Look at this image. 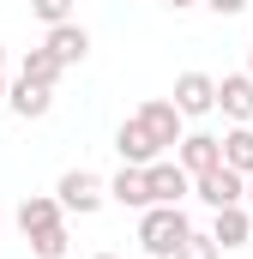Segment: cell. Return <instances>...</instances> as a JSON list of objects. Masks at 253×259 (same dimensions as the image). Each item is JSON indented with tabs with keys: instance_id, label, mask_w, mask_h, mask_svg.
I'll list each match as a JSON object with an SVG mask.
<instances>
[{
	"instance_id": "obj_7",
	"label": "cell",
	"mask_w": 253,
	"mask_h": 259,
	"mask_svg": "<svg viewBox=\"0 0 253 259\" xmlns=\"http://www.w3.org/2000/svg\"><path fill=\"white\" fill-rule=\"evenodd\" d=\"M43 49H49V55L61 61V72H66V66H78L85 55H91V30H85V24H72V18H66V24H49Z\"/></svg>"
},
{
	"instance_id": "obj_11",
	"label": "cell",
	"mask_w": 253,
	"mask_h": 259,
	"mask_svg": "<svg viewBox=\"0 0 253 259\" xmlns=\"http://www.w3.org/2000/svg\"><path fill=\"white\" fill-rule=\"evenodd\" d=\"M61 199L55 193H30V199H18V229H24V241L30 235H43V229H61Z\"/></svg>"
},
{
	"instance_id": "obj_17",
	"label": "cell",
	"mask_w": 253,
	"mask_h": 259,
	"mask_svg": "<svg viewBox=\"0 0 253 259\" xmlns=\"http://www.w3.org/2000/svg\"><path fill=\"white\" fill-rule=\"evenodd\" d=\"M217 253H223V247H217L211 235H199V229H187V235H181V247H175L169 259H217Z\"/></svg>"
},
{
	"instance_id": "obj_2",
	"label": "cell",
	"mask_w": 253,
	"mask_h": 259,
	"mask_svg": "<svg viewBox=\"0 0 253 259\" xmlns=\"http://www.w3.org/2000/svg\"><path fill=\"white\" fill-rule=\"evenodd\" d=\"M55 199H61V211H72V217H97L109 205V181L91 175V169H66L61 181H55Z\"/></svg>"
},
{
	"instance_id": "obj_13",
	"label": "cell",
	"mask_w": 253,
	"mask_h": 259,
	"mask_svg": "<svg viewBox=\"0 0 253 259\" xmlns=\"http://www.w3.org/2000/svg\"><path fill=\"white\" fill-rule=\"evenodd\" d=\"M115 151H121V163H133V169H145V163H157V157H163V151L151 145V133L139 127L133 115H126V121H121V133H115Z\"/></svg>"
},
{
	"instance_id": "obj_15",
	"label": "cell",
	"mask_w": 253,
	"mask_h": 259,
	"mask_svg": "<svg viewBox=\"0 0 253 259\" xmlns=\"http://www.w3.org/2000/svg\"><path fill=\"white\" fill-rule=\"evenodd\" d=\"M18 78H24V84H49V91H55L61 61H55L49 49H24V55H18Z\"/></svg>"
},
{
	"instance_id": "obj_19",
	"label": "cell",
	"mask_w": 253,
	"mask_h": 259,
	"mask_svg": "<svg viewBox=\"0 0 253 259\" xmlns=\"http://www.w3.org/2000/svg\"><path fill=\"white\" fill-rule=\"evenodd\" d=\"M30 12H36L43 24H66V18H72V0H30Z\"/></svg>"
},
{
	"instance_id": "obj_3",
	"label": "cell",
	"mask_w": 253,
	"mask_h": 259,
	"mask_svg": "<svg viewBox=\"0 0 253 259\" xmlns=\"http://www.w3.org/2000/svg\"><path fill=\"white\" fill-rule=\"evenodd\" d=\"M145 193H151V205H181L193 193V175L175 157H157V163H145Z\"/></svg>"
},
{
	"instance_id": "obj_22",
	"label": "cell",
	"mask_w": 253,
	"mask_h": 259,
	"mask_svg": "<svg viewBox=\"0 0 253 259\" xmlns=\"http://www.w3.org/2000/svg\"><path fill=\"white\" fill-rule=\"evenodd\" d=\"M169 6H175V12H181V6H199V0H169Z\"/></svg>"
},
{
	"instance_id": "obj_1",
	"label": "cell",
	"mask_w": 253,
	"mask_h": 259,
	"mask_svg": "<svg viewBox=\"0 0 253 259\" xmlns=\"http://www.w3.org/2000/svg\"><path fill=\"white\" fill-rule=\"evenodd\" d=\"M187 229L193 223H187L181 205H145V211H139V247H145L151 259H169L175 247H181Z\"/></svg>"
},
{
	"instance_id": "obj_18",
	"label": "cell",
	"mask_w": 253,
	"mask_h": 259,
	"mask_svg": "<svg viewBox=\"0 0 253 259\" xmlns=\"http://www.w3.org/2000/svg\"><path fill=\"white\" fill-rule=\"evenodd\" d=\"M30 253H36V259H66V223H61V229L30 235Z\"/></svg>"
},
{
	"instance_id": "obj_25",
	"label": "cell",
	"mask_w": 253,
	"mask_h": 259,
	"mask_svg": "<svg viewBox=\"0 0 253 259\" xmlns=\"http://www.w3.org/2000/svg\"><path fill=\"white\" fill-rule=\"evenodd\" d=\"M91 259H115V253H91Z\"/></svg>"
},
{
	"instance_id": "obj_6",
	"label": "cell",
	"mask_w": 253,
	"mask_h": 259,
	"mask_svg": "<svg viewBox=\"0 0 253 259\" xmlns=\"http://www.w3.org/2000/svg\"><path fill=\"white\" fill-rule=\"evenodd\" d=\"M241 181L247 175H235V169H205V175H193V199H205L211 211H223V205H241Z\"/></svg>"
},
{
	"instance_id": "obj_21",
	"label": "cell",
	"mask_w": 253,
	"mask_h": 259,
	"mask_svg": "<svg viewBox=\"0 0 253 259\" xmlns=\"http://www.w3.org/2000/svg\"><path fill=\"white\" fill-rule=\"evenodd\" d=\"M241 205H247V211H253V175H247V181H241Z\"/></svg>"
},
{
	"instance_id": "obj_4",
	"label": "cell",
	"mask_w": 253,
	"mask_h": 259,
	"mask_svg": "<svg viewBox=\"0 0 253 259\" xmlns=\"http://www.w3.org/2000/svg\"><path fill=\"white\" fill-rule=\"evenodd\" d=\"M133 121L151 133V145H157V151H175V145H181V109H175L169 97H151V103H139V115H133Z\"/></svg>"
},
{
	"instance_id": "obj_10",
	"label": "cell",
	"mask_w": 253,
	"mask_h": 259,
	"mask_svg": "<svg viewBox=\"0 0 253 259\" xmlns=\"http://www.w3.org/2000/svg\"><path fill=\"white\" fill-rule=\"evenodd\" d=\"M217 109H223L235 127L253 121V78L247 72H223V78H217Z\"/></svg>"
},
{
	"instance_id": "obj_26",
	"label": "cell",
	"mask_w": 253,
	"mask_h": 259,
	"mask_svg": "<svg viewBox=\"0 0 253 259\" xmlns=\"http://www.w3.org/2000/svg\"><path fill=\"white\" fill-rule=\"evenodd\" d=\"M247 78H253V55H247Z\"/></svg>"
},
{
	"instance_id": "obj_8",
	"label": "cell",
	"mask_w": 253,
	"mask_h": 259,
	"mask_svg": "<svg viewBox=\"0 0 253 259\" xmlns=\"http://www.w3.org/2000/svg\"><path fill=\"white\" fill-rule=\"evenodd\" d=\"M217 247H247L253 241V211L247 205H223V211H211V229H205Z\"/></svg>"
},
{
	"instance_id": "obj_23",
	"label": "cell",
	"mask_w": 253,
	"mask_h": 259,
	"mask_svg": "<svg viewBox=\"0 0 253 259\" xmlns=\"http://www.w3.org/2000/svg\"><path fill=\"white\" fill-rule=\"evenodd\" d=\"M0 103H6V72H0Z\"/></svg>"
},
{
	"instance_id": "obj_16",
	"label": "cell",
	"mask_w": 253,
	"mask_h": 259,
	"mask_svg": "<svg viewBox=\"0 0 253 259\" xmlns=\"http://www.w3.org/2000/svg\"><path fill=\"white\" fill-rule=\"evenodd\" d=\"M217 145H223V169H235V175H253V127L223 133Z\"/></svg>"
},
{
	"instance_id": "obj_9",
	"label": "cell",
	"mask_w": 253,
	"mask_h": 259,
	"mask_svg": "<svg viewBox=\"0 0 253 259\" xmlns=\"http://www.w3.org/2000/svg\"><path fill=\"white\" fill-rule=\"evenodd\" d=\"M175 163H181L187 175L217 169V163H223V145H217V133H181V145H175Z\"/></svg>"
},
{
	"instance_id": "obj_20",
	"label": "cell",
	"mask_w": 253,
	"mask_h": 259,
	"mask_svg": "<svg viewBox=\"0 0 253 259\" xmlns=\"http://www.w3.org/2000/svg\"><path fill=\"white\" fill-rule=\"evenodd\" d=\"M211 12H223V18H235V12H247V0H205Z\"/></svg>"
},
{
	"instance_id": "obj_24",
	"label": "cell",
	"mask_w": 253,
	"mask_h": 259,
	"mask_svg": "<svg viewBox=\"0 0 253 259\" xmlns=\"http://www.w3.org/2000/svg\"><path fill=\"white\" fill-rule=\"evenodd\" d=\"M0 72H6V42H0Z\"/></svg>"
},
{
	"instance_id": "obj_12",
	"label": "cell",
	"mask_w": 253,
	"mask_h": 259,
	"mask_svg": "<svg viewBox=\"0 0 253 259\" xmlns=\"http://www.w3.org/2000/svg\"><path fill=\"white\" fill-rule=\"evenodd\" d=\"M6 109H12L18 121H43V115L55 109V91H49V84H24V78H12V84H6Z\"/></svg>"
},
{
	"instance_id": "obj_5",
	"label": "cell",
	"mask_w": 253,
	"mask_h": 259,
	"mask_svg": "<svg viewBox=\"0 0 253 259\" xmlns=\"http://www.w3.org/2000/svg\"><path fill=\"white\" fill-rule=\"evenodd\" d=\"M169 103L181 109V121H199V115H211V109H217V78H211V72H181Z\"/></svg>"
},
{
	"instance_id": "obj_14",
	"label": "cell",
	"mask_w": 253,
	"mask_h": 259,
	"mask_svg": "<svg viewBox=\"0 0 253 259\" xmlns=\"http://www.w3.org/2000/svg\"><path fill=\"white\" fill-rule=\"evenodd\" d=\"M109 199H115V205H126V211H145V205H151V193H145V169L121 163V175L109 181Z\"/></svg>"
}]
</instances>
